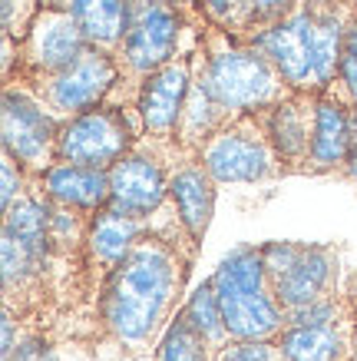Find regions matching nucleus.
I'll list each match as a JSON object with an SVG mask.
<instances>
[{
  "label": "nucleus",
  "mask_w": 357,
  "mask_h": 361,
  "mask_svg": "<svg viewBox=\"0 0 357 361\" xmlns=\"http://www.w3.org/2000/svg\"><path fill=\"white\" fill-rule=\"evenodd\" d=\"M195 249V242H175V235L163 229L146 232L96 292L103 331L126 351H142L152 345L159 325L173 315L182 295Z\"/></svg>",
  "instance_id": "f257e3e1"
},
{
  "label": "nucleus",
  "mask_w": 357,
  "mask_h": 361,
  "mask_svg": "<svg viewBox=\"0 0 357 361\" xmlns=\"http://www.w3.org/2000/svg\"><path fill=\"white\" fill-rule=\"evenodd\" d=\"M195 70L206 80L215 103L232 120L245 116V113L268 110L278 99L294 93L278 73V66L271 63L258 47L238 40L228 30H218L212 23L199 27Z\"/></svg>",
  "instance_id": "f03ea898"
},
{
  "label": "nucleus",
  "mask_w": 357,
  "mask_h": 361,
  "mask_svg": "<svg viewBox=\"0 0 357 361\" xmlns=\"http://www.w3.org/2000/svg\"><path fill=\"white\" fill-rule=\"evenodd\" d=\"M189 27H195V23L169 0H126V33H123L116 56L123 66L119 83L130 87L132 103H136L142 80L152 70H159L179 56L182 30H189Z\"/></svg>",
  "instance_id": "7ed1b4c3"
},
{
  "label": "nucleus",
  "mask_w": 357,
  "mask_h": 361,
  "mask_svg": "<svg viewBox=\"0 0 357 361\" xmlns=\"http://www.w3.org/2000/svg\"><path fill=\"white\" fill-rule=\"evenodd\" d=\"M142 140V123L136 106L103 103L96 110L80 113L60 123L56 133V163L113 169Z\"/></svg>",
  "instance_id": "20e7f679"
},
{
  "label": "nucleus",
  "mask_w": 357,
  "mask_h": 361,
  "mask_svg": "<svg viewBox=\"0 0 357 361\" xmlns=\"http://www.w3.org/2000/svg\"><path fill=\"white\" fill-rule=\"evenodd\" d=\"M119 80H123V66L113 50L89 44L73 63L44 80H20L33 97L54 113L56 120H73L80 113H89L109 103V97L116 93Z\"/></svg>",
  "instance_id": "39448f33"
},
{
  "label": "nucleus",
  "mask_w": 357,
  "mask_h": 361,
  "mask_svg": "<svg viewBox=\"0 0 357 361\" xmlns=\"http://www.w3.org/2000/svg\"><path fill=\"white\" fill-rule=\"evenodd\" d=\"M199 159L206 163L218 186L228 183H265L275 176H284L282 159L271 146L261 113H245L228 120L212 140L202 146Z\"/></svg>",
  "instance_id": "423d86ee"
},
{
  "label": "nucleus",
  "mask_w": 357,
  "mask_h": 361,
  "mask_svg": "<svg viewBox=\"0 0 357 361\" xmlns=\"http://www.w3.org/2000/svg\"><path fill=\"white\" fill-rule=\"evenodd\" d=\"M175 156H182V149L142 136L109 169V189H113L109 209L126 212V216H139V219H152L169 202V176L175 169Z\"/></svg>",
  "instance_id": "0eeeda50"
},
{
  "label": "nucleus",
  "mask_w": 357,
  "mask_h": 361,
  "mask_svg": "<svg viewBox=\"0 0 357 361\" xmlns=\"http://www.w3.org/2000/svg\"><path fill=\"white\" fill-rule=\"evenodd\" d=\"M0 106H4L0 110V142H4V153L13 156L30 179H40L56 163L60 120L23 83L20 87L4 83V103Z\"/></svg>",
  "instance_id": "6e6552de"
},
{
  "label": "nucleus",
  "mask_w": 357,
  "mask_h": 361,
  "mask_svg": "<svg viewBox=\"0 0 357 361\" xmlns=\"http://www.w3.org/2000/svg\"><path fill=\"white\" fill-rule=\"evenodd\" d=\"M89 47L87 33L80 30L73 13L40 4L30 27L17 40V80H44L73 63Z\"/></svg>",
  "instance_id": "1a4fd4ad"
},
{
  "label": "nucleus",
  "mask_w": 357,
  "mask_h": 361,
  "mask_svg": "<svg viewBox=\"0 0 357 361\" xmlns=\"http://www.w3.org/2000/svg\"><path fill=\"white\" fill-rule=\"evenodd\" d=\"M192 66H195V50L192 54H179L165 66L152 70L149 77L139 83L136 113H139L146 140L175 146L179 120H182L185 99H189V90H192Z\"/></svg>",
  "instance_id": "9d476101"
},
{
  "label": "nucleus",
  "mask_w": 357,
  "mask_h": 361,
  "mask_svg": "<svg viewBox=\"0 0 357 361\" xmlns=\"http://www.w3.org/2000/svg\"><path fill=\"white\" fill-rule=\"evenodd\" d=\"M318 99H321V93H298L294 90L292 97H284L275 106L261 110V123H265V133H268L271 146L282 159L284 176L308 169L314 120H318Z\"/></svg>",
  "instance_id": "9b49d317"
},
{
  "label": "nucleus",
  "mask_w": 357,
  "mask_h": 361,
  "mask_svg": "<svg viewBox=\"0 0 357 361\" xmlns=\"http://www.w3.org/2000/svg\"><path fill=\"white\" fill-rule=\"evenodd\" d=\"M334 279H337V252L331 245H308L304 242L301 255L284 269L275 282L271 292L278 298V305L284 308V318L294 308H304L334 292Z\"/></svg>",
  "instance_id": "f8f14e48"
},
{
  "label": "nucleus",
  "mask_w": 357,
  "mask_h": 361,
  "mask_svg": "<svg viewBox=\"0 0 357 361\" xmlns=\"http://www.w3.org/2000/svg\"><path fill=\"white\" fill-rule=\"evenodd\" d=\"M152 232L149 219H139V216H126V212H116V209H99L96 216L89 219V232H87V252H83V269L96 275L99 269V288L109 279V272L116 269L136 242ZM96 288V292H99Z\"/></svg>",
  "instance_id": "ddd939ff"
},
{
  "label": "nucleus",
  "mask_w": 357,
  "mask_h": 361,
  "mask_svg": "<svg viewBox=\"0 0 357 361\" xmlns=\"http://www.w3.org/2000/svg\"><path fill=\"white\" fill-rule=\"evenodd\" d=\"M347 159H351V99L341 83H334L318 99L311 156L304 173H334V169L344 173Z\"/></svg>",
  "instance_id": "4468645a"
},
{
  "label": "nucleus",
  "mask_w": 357,
  "mask_h": 361,
  "mask_svg": "<svg viewBox=\"0 0 357 361\" xmlns=\"http://www.w3.org/2000/svg\"><path fill=\"white\" fill-rule=\"evenodd\" d=\"M215 186L218 183L199 156H182V163H175L169 176V206L182 219L195 245L206 239L212 212H215Z\"/></svg>",
  "instance_id": "2eb2a0df"
},
{
  "label": "nucleus",
  "mask_w": 357,
  "mask_h": 361,
  "mask_svg": "<svg viewBox=\"0 0 357 361\" xmlns=\"http://www.w3.org/2000/svg\"><path fill=\"white\" fill-rule=\"evenodd\" d=\"M40 189L54 206L76 209V212H89L96 216L99 209L109 206V169H93V166H76V163H54L40 179Z\"/></svg>",
  "instance_id": "dca6fc26"
},
{
  "label": "nucleus",
  "mask_w": 357,
  "mask_h": 361,
  "mask_svg": "<svg viewBox=\"0 0 357 361\" xmlns=\"http://www.w3.org/2000/svg\"><path fill=\"white\" fill-rule=\"evenodd\" d=\"M354 315L334 325H288L278 335L288 361H347Z\"/></svg>",
  "instance_id": "f3484780"
},
{
  "label": "nucleus",
  "mask_w": 357,
  "mask_h": 361,
  "mask_svg": "<svg viewBox=\"0 0 357 361\" xmlns=\"http://www.w3.org/2000/svg\"><path fill=\"white\" fill-rule=\"evenodd\" d=\"M40 4L73 13V20L87 33L89 44L119 54L123 33H126V0H40Z\"/></svg>",
  "instance_id": "a211bd4d"
},
{
  "label": "nucleus",
  "mask_w": 357,
  "mask_h": 361,
  "mask_svg": "<svg viewBox=\"0 0 357 361\" xmlns=\"http://www.w3.org/2000/svg\"><path fill=\"white\" fill-rule=\"evenodd\" d=\"M185 318H189V325H192L202 338L212 345V348H222L232 335H228L225 329V315H222V302H218L215 295V285L212 282H202L199 288H195L192 295L185 298V305L179 308Z\"/></svg>",
  "instance_id": "6ab92c4d"
},
{
  "label": "nucleus",
  "mask_w": 357,
  "mask_h": 361,
  "mask_svg": "<svg viewBox=\"0 0 357 361\" xmlns=\"http://www.w3.org/2000/svg\"><path fill=\"white\" fill-rule=\"evenodd\" d=\"M208 358H212V345L175 308L173 322L165 325V335L156 345V361H208Z\"/></svg>",
  "instance_id": "aec40b11"
},
{
  "label": "nucleus",
  "mask_w": 357,
  "mask_h": 361,
  "mask_svg": "<svg viewBox=\"0 0 357 361\" xmlns=\"http://www.w3.org/2000/svg\"><path fill=\"white\" fill-rule=\"evenodd\" d=\"M294 7H298V0H245L242 13H238V27L232 37L251 40V37L265 33L268 27L282 23L288 13H294Z\"/></svg>",
  "instance_id": "412c9836"
},
{
  "label": "nucleus",
  "mask_w": 357,
  "mask_h": 361,
  "mask_svg": "<svg viewBox=\"0 0 357 361\" xmlns=\"http://www.w3.org/2000/svg\"><path fill=\"white\" fill-rule=\"evenodd\" d=\"M215 361H288L278 338L275 341H238L228 338L215 351Z\"/></svg>",
  "instance_id": "4be33fe9"
},
{
  "label": "nucleus",
  "mask_w": 357,
  "mask_h": 361,
  "mask_svg": "<svg viewBox=\"0 0 357 361\" xmlns=\"http://www.w3.org/2000/svg\"><path fill=\"white\" fill-rule=\"evenodd\" d=\"M242 4H245V0H199V13H202V20L218 27V30L235 33Z\"/></svg>",
  "instance_id": "5701e85b"
},
{
  "label": "nucleus",
  "mask_w": 357,
  "mask_h": 361,
  "mask_svg": "<svg viewBox=\"0 0 357 361\" xmlns=\"http://www.w3.org/2000/svg\"><path fill=\"white\" fill-rule=\"evenodd\" d=\"M0 179H4V192H0V202H4V209L13 206V199L23 196L27 192V186H30L33 179L27 173H23V166L13 159V156L4 153V159H0Z\"/></svg>",
  "instance_id": "b1692460"
},
{
  "label": "nucleus",
  "mask_w": 357,
  "mask_h": 361,
  "mask_svg": "<svg viewBox=\"0 0 357 361\" xmlns=\"http://www.w3.org/2000/svg\"><path fill=\"white\" fill-rule=\"evenodd\" d=\"M13 361H56V355H54V348H50V341H46L40 331H33V335H27V338L17 345Z\"/></svg>",
  "instance_id": "393cba45"
},
{
  "label": "nucleus",
  "mask_w": 357,
  "mask_h": 361,
  "mask_svg": "<svg viewBox=\"0 0 357 361\" xmlns=\"http://www.w3.org/2000/svg\"><path fill=\"white\" fill-rule=\"evenodd\" d=\"M337 83H341V90L347 93L351 106H357V56L354 54H344V60H341V73H337Z\"/></svg>",
  "instance_id": "a878e982"
},
{
  "label": "nucleus",
  "mask_w": 357,
  "mask_h": 361,
  "mask_svg": "<svg viewBox=\"0 0 357 361\" xmlns=\"http://www.w3.org/2000/svg\"><path fill=\"white\" fill-rule=\"evenodd\" d=\"M344 176L357 179V106H351V159H347Z\"/></svg>",
  "instance_id": "bb28decb"
},
{
  "label": "nucleus",
  "mask_w": 357,
  "mask_h": 361,
  "mask_svg": "<svg viewBox=\"0 0 357 361\" xmlns=\"http://www.w3.org/2000/svg\"><path fill=\"white\" fill-rule=\"evenodd\" d=\"M344 54H354V56H357V11L351 13V20H347V30H344Z\"/></svg>",
  "instance_id": "cd10ccee"
},
{
  "label": "nucleus",
  "mask_w": 357,
  "mask_h": 361,
  "mask_svg": "<svg viewBox=\"0 0 357 361\" xmlns=\"http://www.w3.org/2000/svg\"><path fill=\"white\" fill-rule=\"evenodd\" d=\"M344 298H347V308H351V315H354V322H357V272L351 275V282H347Z\"/></svg>",
  "instance_id": "c85d7f7f"
},
{
  "label": "nucleus",
  "mask_w": 357,
  "mask_h": 361,
  "mask_svg": "<svg viewBox=\"0 0 357 361\" xmlns=\"http://www.w3.org/2000/svg\"><path fill=\"white\" fill-rule=\"evenodd\" d=\"M347 361H357V322H354V331H351V351H347Z\"/></svg>",
  "instance_id": "c756f323"
},
{
  "label": "nucleus",
  "mask_w": 357,
  "mask_h": 361,
  "mask_svg": "<svg viewBox=\"0 0 357 361\" xmlns=\"http://www.w3.org/2000/svg\"><path fill=\"white\" fill-rule=\"evenodd\" d=\"M152 361H156V358H152Z\"/></svg>",
  "instance_id": "7c9ffc66"
}]
</instances>
